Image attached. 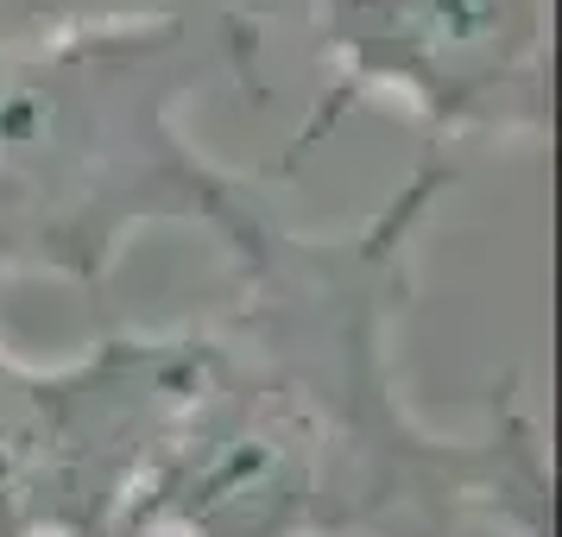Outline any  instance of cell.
Here are the masks:
<instances>
[{"label":"cell","mask_w":562,"mask_h":537,"mask_svg":"<svg viewBox=\"0 0 562 537\" xmlns=\"http://www.w3.org/2000/svg\"><path fill=\"white\" fill-rule=\"evenodd\" d=\"M259 20L171 7L153 20L0 45V284L102 291L146 228H209L240 259L279 215L183 133V102L254 89Z\"/></svg>","instance_id":"2"},{"label":"cell","mask_w":562,"mask_h":537,"mask_svg":"<svg viewBox=\"0 0 562 537\" xmlns=\"http://www.w3.org/2000/svg\"><path fill=\"white\" fill-rule=\"evenodd\" d=\"M456 183L442 146L335 234L272 222L196 335V385L127 506V537H550V443L499 392L474 436L398 392L417 228Z\"/></svg>","instance_id":"1"},{"label":"cell","mask_w":562,"mask_h":537,"mask_svg":"<svg viewBox=\"0 0 562 537\" xmlns=\"http://www.w3.org/2000/svg\"><path fill=\"white\" fill-rule=\"evenodd\" d=\"M178 0H0V45H26V38H64V32H95V26H127L171 13Z\"/></svg>","instance_id":"5"},{"label":"cell","mask_w":562,"mask_h":537,"mask_svg":"<svg viewBox=\"0 0 562 537\" xmlns=\"http://www.w3.org/2000/svg\"><path fill=\"white\" fill-rule=\"evenodd\" d=\"M329 89L291 133L310 158L348 108H411L430 146L550 133V0H310Z\"/></svg>","instance_id":"4"},{"label":"cell","mask_w":562,"mask_h":537,"mask_svg":"<svg viewBox=\"0 0 562 537\" xmlns=\"http://www.w3.org/2000/svg\"><path fill=\"white\" fill-rule=\"evenodd\" d=\"M196 385V335H102L64 367L0 342V537H127V506Z\"/></svg>","instance_id":"3"}]
</instances>
